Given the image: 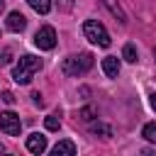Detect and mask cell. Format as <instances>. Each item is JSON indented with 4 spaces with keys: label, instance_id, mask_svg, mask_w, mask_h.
Listing matches in <instances>:
<instances>
[{
    "label": "cell",
    "instance_id": "obj_8",
    "mask_svg": "<svg viewBox=\"0 0 156 156\" xmlns=\"http://www.w3.org/2000/svg\"><path fill=\"white\" fill-rule=\"evenodd\" d=\"M102 71H105L107 78H117V73H119V61H117V56H105V58H102Z\"/></svg>",
    "mask_w": 156,
    "mask_h": 156
},
{
    "label": "cell",
    "instance_id": "obj_1",
    "mask_svg": "<svg viewBox=\"0 0 156 156\" xmlns=\"http://www.w3.org/2000/svg\"><path fill=\"white\" fill-rule=\"evenodd\" d=\"M39 68H41V58H37L32 54H24V56H20V63L12 68V80L20 83V85H27Z\"/></svg>",
    "mask_w": 156,
    "mask_h": 156
},
{
    "label": "cell",
    "instance_id": "obj_20",
    "mask_svg": "<svg viewBox=\"0 0 156 156\" xmlns=\"http://www.w3.org/2000/svg\"><path fill=\"white\" fill-rule=\"evenodd\" d=\"M71 7H73L71 0H61V10H71Z\"/></svg>",
    "mask_w": 156,
    "mask_h": 156
},
{
    "label": "cell",
    "instance_id": "obj_4",
    "mask_svg": "<svg viewBox=\"0 0 156 156\" xmlns=\"http://www.w3.org/2000/svg\"><path fill=\"white\" fill-rule=\"evenodd\" d=\"M34 46L37 49H44V51L54 49L56 46V32H54V27H49V24L39 27L37 34H34Z\"/></svg>",
    "mask_w": 156,
    "mask_h": 156
},
{
    "label": "cell",
    "instance_id": "obj_9",
    "mask_svg": "<svg viewBox=\"0 0 156 156\" xmlns=\"http://www.w3.org/2000/svg\"><path fill=\"white\" fill-rule=\"evenodd\" d=\"M51 151H54L56 156H63V154H66V156H73V154H76V144L68 141V139H63V141H58Z\"/></svg>",
    "mask_w": 156,
    "mask_h": 156
},
{
    "label": "cell",
    "instance_id": "obj_16",
    "mask_svg": "<svg viewBox=\"0 0 156 156\" xmlns=\"http://www.w3.org/2000/svg\"><path fill=\"white\" fill-rule=\"evenodd\" d=\"M95 115H98V112H95V107H93V105H88V107H83V110L78 112V117H80V119H85V122H90Z\"/></svg>",
    "mask_w": 156,
    "mask_h": 156
},
{
    "label": "cell",
    "instance_id": "obj_22",
    "mask_svg": "<svg viewBox=\"0 0 156 156\" xmlns=\"http://www.w3.org/2000/svg\"><path fill=\"white\" fill-rule=\"evenodd\" d=\"M2 10H5V2H2V0H0V12H2Z\"/></svg>",
    "mask_w": 156,
    "mask_h": 156
},
{
    "label": "cell",
    "instance_id": "obj_14",
    "mask_svg": "<svg viewBox=\"0 0 156 156\" xmlns=\"http://www.w3.org/2000/svg\"><path fill=\"white\" fill-rule=\"evenodd\" d=\"M122 56H124V61H129V63H136V46H134V44H124V49H122Z\"/></svg>",
    "mask_w": 156,
    "mask_h": 156
},
{
    "label": "cell",
    "instance_id": "obj_6",
    "mask_svg": "<svg viewBox=\"0 0 156 156\" xmlns=\"http://www.w3.org/2000/svg\"><path fill=\"white\" fill-rule=\"evenodd\" d=\"M27 149H29L32 154H44V151H46V136L39 134V132H32V134L27 136Z\"/></svg>",
    "mask_w": 156,
    "mask_h": 156
},
{
    "label": "cell",
    "instance_id": "obj_17",
    "mask_svg": "<svg viewBox=\"0 0 156 156\" xmlns=\"http://www.w3.org/2000/svg\"><path fill=\"white\" fill-rule=\"evenodd\" d=\"M10 56H12V54H10V49H2V51H0V63H10V61H12Z\"/></svg>",
    "mask_w": 156,
    "mask_h": 156
},
{
    "label": "cell",
    "instance_id": "obj_13",
    "mask_svg": "<svg viewBox=\"0 0 156 156\" xmlns=\"http://www.w3.org/2000/svg\"><path fill=\"white\" fill-rule=\"evenodd\" d=\"M90 132H93V134H102L105 139H110V136H112V129H110L107 124H102V122H95V124H90Z\"/></svg>",
    "mask_w": 156,
    "mask_h": 156
},
{
    "label": "cell",
    "instance_id": "obj_15",
    "mask_svg": "<svg viewBox=\"0 0 156 156\" xmlns=\"http://www.w3.org/2000/svg\"><path fill=\"white\" fill-rule=\"evenodd\" d=\"M144 139H149V141H154L156 144V122H149V124H144Z\"/></svg>",
    "mask_w": 156,
    "mask_h": 156
},
{
    "label": "cell",
    "instance_id": "obj_11",
    "mask_svg": "<svg viewBox=\"0 0 156 156\" xmlns=\"http://www.w3.org/2000/svg\"><path fill=\"white\" fill-rule=\"evenodd\" d=\"M29 2V7L34 10V12H39V15H46L49 10H51V0H27Z\"/></svg>",
    "mask_w": 156,
    "mask_h": 156
},
{
    "label": "cell",
    "instance_id": "obj_12",
    "mask_svg": "<svg viewBox=\"0 0 156 156\" xmlns=\"http://www.w3.org/2000/svg\"><path fill=\"white\" fill-rule=\"evenodd\" d=\"M44 124H46V129H49V132H56V129L61 127V115H58V112L49 115V117L44 119Z\"/></svg>",
    "mask_w": 156,
    "mask_h": 156
},
{
    "label": "cell",
    "instance_id": "obj_23",
    "mask_svg": "<svg viewBox=\"0 0 156 156\" xmlns=\"http://www.w3.org/2000/svg\"><path fill=\"white\" fill-rule=\"evenodd\" d=\"M154 56H156V49H154Z\"/></svg>",
    "mask_w": 156,
    "mask_h": 156
},
{
    "label": "cell",
    "instance_id": "obj_19",
    "mask_svg": "<svg viewBox=\"0 0 156 156\" xmlns=\"http://www.w3.org/2000/svg\"><path fill=\"white\" fill-rule=\"evenodd\" d=\"M32 102H34V105H39V107H41V105H44V98H41V95H39V93H32Z\"/></svg>",
    "mask_w": 156,
    "mask_h": 156
},
{
    "label": "cell",
    "instance_id": "obj_10",
    "mask_svg": "<svg viewBox=\"0 0 156 156\" xmlns=\"http://www.w3.org/2000/svg\"><path fill=\"white\" fill-rule=\"evenodd\" d=\"M102 2H105V7L112 12V17H117L119 24H127V17H124V12H122V7H119L117 0H102Z\"/></svg>",
    "mask_w": 156,
    "mask_h": 156
},
{
    "label": "cell",
    "instance_id": "obj_21",
    "mask_svg": "<svg viewBox=\"0 0 156 156\" xmlns=\"http://www.w3.org/2000/svg\"><path fill=\"white\" fill-rule=\"evenodd\" d=\"M149 102H151V107L156 110V93H151V100H149Z\"/></svg>",
    "mask_w": 156,
    "mask_h": 156
},
{
    "label": "cell",
    "instance_id": "obj_2",
    "mask_svg": "<svg viewBox=\"0 0 156 156\" xmlns=\"http://www.w3.org/2000/svg\"><path fill=\"white\" fill-rule=\"evenodd\" d=\"M90 68H93V54H88V51H83V54H71V56H66L63 63H61L63 76H71V78L83 76V73H88Z\"/></svg>",
    "mask_w": 156,
    "mask_h": 156
},
{
    "label": "cell",
    "instance_id": "obj_18",
    "mask_svg": "<svg viewBox=\"0 0 156 156\" xmlns=\"http://www.w3.org/2000/svg\"><path fill=\"white\" fill-rule=\"evenodd\" d=\"M2 100H5L7 105H12V102H15V95H12L10 90H5V93H2Z\"/></svg>",
    "mask_w": 156,
    "mask_h": 156
},
{
    "label": "cell",
    "instance_id": "obj_3",
    "mask_svg": "<svg viewBox=\"0 0 156 156\" xmlns=\"http://www.w3.org/2000/svg\"><path fill=\"white\" fill-rule=\"evenodd\" d=\"M83 34H85V39H90L93 44H98V46H110V34H107V29L98 22V20H88L85 24H83Z\"/></svg>",
    "mask_w": 156,
    "mask_h": 156
},
{
    "label": "cell",
    "instance_id": "obj_5",
    "mask_svg": "<svg viewBox=\"0 0 156 156\" xmlns=\"http://www.w3.org/2000/svg\"><path fill=\"white\" fill-rule=\"evenodd\" d=\"M0 129L7 134V136H20V132H22V122H20V117L15 115V112H0Z\"/></svg>",
    "mask_w": 156,
    "mask_h": 156
},
{
    "label": "cell",
    "instance_id": "obj_7",
    "mask_svg": "<svg viewBox=\"0 0 156 156\" xmlns=\"http://www.w3.org/2000/svg\"><path fill=\"white\" fill-rule=\"evenodd\" d=\"M5 27L10 29V32H22L24 27H27V17L22 15V12H10L7 15V20H5Z\"/></svg>",
    "mask_w": 156,
    "mask_h": 156
}]
</instances>
